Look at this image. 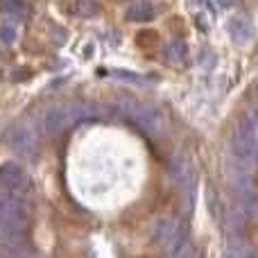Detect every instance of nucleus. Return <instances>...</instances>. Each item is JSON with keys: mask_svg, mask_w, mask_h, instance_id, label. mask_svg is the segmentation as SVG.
I'll return each instance as SVG.
<instances>
[{"mask_svg": "<svg viewBox=\"0 0 258 258\" xmlns=\"http://www.w3.org/2000/svg\"><path fill=\"white\" fill-rule=\"evenodd\" d=\"M7 145L12 147L16 154L21 156H27V159H32V156L36 154V141L34 136L30 134V129L16 125V127H9L7 132Z\"/></svg>", "mask_w": 258, "mask_h": 258, "instance_id": "obj_8", "label": "nucleus"}, {"mask_svg": "<svg viewBox=\"0 0 258 258\" xmlns=\"http://www.w3.org/2000/svg\"><path fill=\"white\" fill-rule=\"evenodd\" d=\"M16 39V32H14L12 25H0V41L3 43H12Z\"/></svg>", "mask_w": 258, "mask_h": 258, "instance_id": "obj_15", "label": "nucleus"}, {"mask_svg": "<svg viewBox=\"0 0 258 258\" xmlns=\"http://www.w3.org/2000/svg\"><path fill=\"white\" fill-rule=\"evenodd\" d=\"M127 18L136 23H147L154 18V7H152V3H136L127 9Z\"/></svg>", "mask_w": 258, "mask_h": 258, "instance_id": "obj_11", "label": "nucleus"}, {"mask_svg": "<svg viewBox=\"0 0 258 258\" xmlns=\"http://www.w3.org/2000/svg\"><path fill=\"white\" fill-rule=\"evenodd\" d=\"M231 150L242 168H251L258 163V104L249 107L236 120L231 136Z\"/></svg>", "mask_w": 258, "mask_h": 258, "instance_id": "obj_1", "label": "nucleus"}, {"mask_svg": "<svg viewBox=\"0 0 258 258\" xmlns=\"http://www.w3.org/2000/svg\"><path fill=\"white\" fill-rule=\"evenodd\" d=\"M236 197L238 204H240V211L247 215V218H258V190L249 183V177L247 172L236 174Z\"/></svg>", "mask_w": 258, "mask_h": 258, "instance_id": "obj_7", "label": "nucleus"}, {"mask_svg": "<svg viewBox=\"0 0 258 258\" xmlns=\"http://www.w3.org/2000/svg\"><path fill=\"white\" fill-rule=\"evenodd\" d=\"M183 57H186V45H183V41H170V43L165 45V59H168V61H181Z\"/></svg>", "mask_w": 258, "mask_h": 258, "instance_id": "obj_12", "label": "nucleus"}, {"mask_svg": "<svg viewBox=\"0 0 258 258\" xmlns=\"http://www.w3.org/2000/svg\"><path fill=\"white\" fill-rule=\"evenodd\" d=\"M118 107L125 113L127 118H132V122H136L143 132H147L150 136H159L163 134V118L156 111L152 104L141 102V100L134 98H120L118 100Z\"/></svg>", "mask_w": 258, "mask_h": 258, "instance_id": "obj_4", "label": "nucleus"}, {"mask_svg": "<svg viewBox=\"0 0 258 258\" xmlns=\"http://www.w3.org/2000/svg\"><path fill=\"white\" fill-rule=\"evenodd\" d=\"M0 190H7L12 195L27 197L32 190V181L27 177L25 168L14 161H5L0 163Z\"/></svg>", "mask_w": 258, "mask_h": 258, "instance_id": "obj_5", "label": "nucleus"}, {"mask_svg": "<svg viewBox=\"0 0 258 258\" xmlns=\"http://www.w3.org/2000/svg\"><path fill=\"white\" fill-rule=\"evenodd\" d=\"M229 34L236 41H247L251 36V23L242 16H233L229 21Z\"/></svg>", "mask_w": 258, "mask_h": 258, "instance_id": "obj_10", "label": "nucleus"}, {"mask_svg": "<svg viewBox=\"0 0 258 258\" xmlns=\"http://www.w3.org/2000/svg\"><path fill=\"white\" fill-rule=\"evenodd\" d=\"M32 224V209L27 197L0 190V231L9 240H21Z\"/></svg>", "mask_w": 258, "mask_h": 258, "instance_id": "obj_2", "label": "nucleus"}, {"mask_svg": "<svg viewBox=\"0 0 258 258\" xmlns=\"http://www.w3.org/2000/svg\"><path fill=\"white\" fill-rule=\"evenodd\" d=\"M75 12L84 18H91L100 12V3L98 0H77L75 3Z\"/></svg>", "mask_w": 258, "mask_h": 258, "instance_id": "obj_13", "label": "nucleus"}, {"mask_svg": "<svg viewBox=\"0 0 258 258\" xmlns=\"http://www.w3.org/2000/svg\"><path fill=\"white\" fill-rule=\"evenodd\" d=\"M98 107L91 102H61L50 107L48 111L43 113V132L48 136H57L63 129H68L71 125H77V122L84 120H93L98 118Z\"/></svg>", "mask_w": 258, "mask_h": 258, "instance_id": "obj_3", "label": "nucleus"}, {"mask_svg": "<svg viewBox=\"0 0 258 258\" xmlns=\"http://www.w3.org/2000/svg\"><path fill=\"white\" fill-rule=\"evenodd\" d=\"M183 229H188L183 222H179V220L174 218H161L159 222L154 224V231H152V240L156 242L159 247H168L170 242L174 240V238L179 236V233L183 231Z\"/></svg>", "mask_w": 258, "mask_h": 258, "instance_id": "obj_9", "label": "nucleus"}, {"mask_svg": "<svg viewBox=\"0 0 258 258\" xmlns=\"http://www.w3.org/2000/svg\"><path fill=\"white\" fill-rule=\"evenodd\" d=\"M5 258H36V256H32L30 251H25V249H12Z\"/></svg>", "mask_w": 258, "mask_h": 258, "instance_id": "obj_16", "label": "nucleus"}, {"mask_svg": "<svg viewBox=\"0 0 258 258\" xmlns=\"http://www.w3.org/2000/svg\"><path fill=\"white\" fill-rule=\"evenodd\" d=\"M170 172H172V179L177 181V186L186 195V202H190L192 195H195V177H197L192 159L186 152H179L172 159V163H170Z\"/></svg>", "mask_w": 258, "mask_h": 258, "instance_id": "obj_6", "label": "nucleus"}, {"mask_svg": "<svg viewBox=\"0 0 258 258\" xmlns=\"http://www.w3.org/2000/svg\"><path fill=\"white\" fill-rule=\"evenodd\" d=\"M23 0H0V7L5 9V12H9V14H18V12H23Z\"/></svg>", "mask_w": 258, "mask_h": 258, "instance_id": "obj_14", "label": "nucleus"}, {"mask_svg": "<svg viewBox=\"0 0 258 258\" xmlns=\"http://www.w3.org/2000/svg\"><path fill=\"white\" fill-rule=\"evenodd\" d=\"M192 258H202V256L200 254H192Z\"/></svg>", "mask_w": 258, "mask_h": 258, "instance_id": "obj_17", "label": "nucleus"}]
</instances>
